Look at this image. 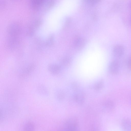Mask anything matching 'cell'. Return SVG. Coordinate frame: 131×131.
Masks as SVG:
<instances>
[{
  "mask_svg": "<svg viewBox=\"0 0 131 131\" xmlns=\"http://www.w3.org/2000/svg\"><path fill=\"white\" fill-rule=\"evenodd\" d=\"M64 131H80L78 119L74 117L68 119L64 123Z\"/></svg>",
  "mask_w": 131,
  "mask_h": 131,
  "instance_id": "obj_1",
  "label": "cell"
},
{
  "mask_svg": "<svg viewBox=\"0 0 131 131\" xmlns=\"http://www.w3.org/2000/svg\"><path fill=\"white\" fill-rule=\"evenodd\" d=\"M103 111L106 112H109L112 111L114 108L115 105L113 101L111 100H106L102 104Z\"/></svg>",
  "mask_w": 131,
  "mask_h": 131,
  "instance_id": "obj_2",
  "label": "cell"
},
{
  "mask_svg": "<svg viewBox=\"0 0 131 131\" xmlns=\"http://www.w3.org/2000/svg\"><path fill=\"white\" fill-rule=\"evenodd\" d=\"M108 69L110 72L112 74H117L119 69V64L118 62L116 60L112 61L109 65Z\"/></svg>",
  "mask_w": 131,
  "mask_h": 131,
  "instance_id": "obj_3",
  "label": "cell"
},
{
  "mask_svg": "<svg viewBox=\"0 0 131 131\" xmlns=\"http://www.w3.org/2000/svg\"><path fill=\"white\" fill-rule=\"evenodd\" d=\"M124 51V48L123 45L120 44L116 45L113 48L114 55L117 58L121 57L123 55Z\"/></svg>",
  "mask_w": 131,
  "mask_h": 131,
  "instance_id": "obj_4",
  "label": "cell"
},
{
  "mask_svg": "<svg viewBox=\"0 0 131 131\" xmlns=\"http://www.w3.org/2000/svg\"><path fill=\"white\" fill-rule=\"evenodd\" d=\"M73 98L75 101L78 104H82L85 101V94L82 92H77L74 95Z\"/></svg>",
  "mask_w": 131,
  "mask_h": 131,
  "instance_id": "obj_5",
  "label": "cell"
},
{
  "mask_svg": "<svg viewBox=\"0 0 131 131\" xmlns=\"http://www.w3.org/2000/svg\"><path fill=\"white\" fill-rule=\"evenodd\" d=\"M60 65L56 63H52L48 66V69L50 72L53 74H57L60 72L61 69Z\"/></svg>",
  "mask_w": 131,
  "mask_h": 131,
  "instance_id": "obj_6",
  "label": "cell"
},
{
  "mask_svg": "<svg viewBox=\"0 0 131 131\" xmlns=\"http://www.w3.org/2000/svg\"><path fill=\"white\" fill-rule=\"evenodd\" d=\"M121 126L124 131H131V119L128 118L123 119L122 121Z\"/></svg>",
  "mask_w": 131,
  "mask_h": 131,
  "instance_id": "obj_7",
  "label": "cell"
},
{
  "mask_svg": "<svg viewBox=\"0 0 131 131\" xmlns=\"http://www.w3.org/2000/svg\"><path fill=\"white\" fill-rule=\"evenodd\" d=\"M35 126L34 124L31 122H28L25 125L24 127V131H34Z\"/></svg>",
  "mask_w": 131,
  "mask_h": 131,
  "instance_id": "obj_8",
  "label": "cell"
},
{
  "mask_svg": "<svg viewBox=\"0 0 131 131\" xmlns=\"http://www.w3.org/2000/svg\"><path fill=\"white\" fill-rule=\"evenodd\" d=\"M71 60L68 58H66L63 59L61 61L60 65L64 67H69L71 64Z\"/></svg>",
  "mask_w": 131,
  "mask_h": 131,
  "instance_id": "obj_9",
  "label": "cell"
},
{
  "mask_svg": "<svg viewBox=\"0 0 131 131\" xmlns=\"http://www.w3.org/2000/svg\"><path fill=\"white\" fill-rule=\"evenodd\" d=\"M38 91L39 93L45 95H47L48 93V91L47 89L42 85H40L38 87Z\"/></svg>",
  "mask_w": 131,
  "mask_h": 131,
  "instance_id": "obj_10",
  "label": "cell"
},
{
  "mask_svg": "<svg viewBox=\"0 0 131 131\" xmlns=\"http://www.w3.org/2000/svg\"><path fill=\"white\" fill-rule=\"evenodd\" d=\"M104 83L103 81H100L95 84L94 86V89L97 91L101 90L103 87Z\"/></svg>",
  "mask_w": 131,
  "mask_h": 131,
  "instance_id": "obj_11",
  "label": "cell"
},
{
  "mask_svg": "<svg viewBox=\"0 0 131 131\" xmlns=\"http://www.w3.org/2000/svg\"><path fill=\"white\" fill-rule=\"evenodd\" d=\"M65 97V94L64 92L62 90L59 91L57 93V97L59 101L63 100Z\"/></svg>",
  "mask_w": 131,
  "mask_h": 131,
  "instance_id": "obj_12",
  "label": "cell"
},
{
  "mask_svg": "<svg viewBox=\"0 0 131 131\" xmlns=\"http://www.w3.org/2000/svg\"><path fill=\"white\" fill-rule=\"evenodd\" d=\"M80 85L79 83L76 82H73L71 84V87L73 90L77 91L79 89Z\"/></svg>",
  "mask_w": 131,
  "mask_h": 131,
  "instance_id": "obj_13",
  "label": "cell"
},
{
  "mask_svg": "<svg viewBox=\"0 0 131 131\" xmlns=\"http://www.w3.org/2000/svg\"><path fill=\"white\" fill-rule=\"evenodd\" d=\"M34 68V66L33 64H30L25 69V72L26 73H29L32 71Z\"/></svg>",
  "mask_w": 131,
  "mask_h": 131,
  "instance_id": "obj_14",
  "label": "cell"
},
{
  "mask_svg": "<svg viewBox=\"0 0 131 131\" xmlns=\"http://www.w3.org/2000/svg\"><path fill=\"white\" fill-rule=\"evenodd\" d=\"M127 66L128 69L131 70V55L128 57L127 59Z\"/></svg>",
  "mask_w": 131,
  "mask_h": 131,
  "instance_id": "obj_15",
  "label": "cell"
},
{
  "mask_svg": "<svg viewBox=\"0 0 131 131\" xmlns=\"http://www.w3.org/2000/svg\"><path fill=\"white\" fill-rule=\"evenodd\" d=\"M89 131H98L95 128H93L91 129Z\"/></svg>",
  "mask_w": 131,
  "mask_h": 131,
  "instance_id": "obj_16",
  "label": "cell"
},
{
  "mask_svg": "<svg viewBox=\"0 0 131 131\" xmlns=\"http://www.w3.org/2000/svg\"><path fill=\"white\" fill-rule=\"evenodd\" d=\"M129 8L130 9V10H131V2H130L129 4Z\"/></svg>",
  "mask_w": 131,
  "mask_h": 131,
  "instance_id": "obj_17",
  "label": "cell"
},
{
  "mask_svg": "<svg viewBox=\"0 0 131 131\" xmlns=\"http://www.w3.org/2000/svg\"><path fill=\"white\" fill-rule=\"evenodd\" d=\"M130 24H131V16H130Z\"/></svg>",
  "mask_w": 131,
  "mask_h": 131,
  "instance_id": "obj_18",
  "label": "cell"
}]
</instances>
